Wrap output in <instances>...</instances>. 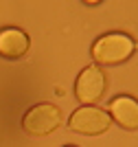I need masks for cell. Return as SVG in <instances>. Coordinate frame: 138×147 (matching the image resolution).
Here are the masks:
<instances>
[{"label":"cell","mask_w":138,"mask_h":147,"mask_svg":"<svg viewBox=\"0 0 138 147\" xmlns=\"http://www.w3.org/2000/svg\"><path fill=\"white\" fill-rule=\"evenodd\" d=\"M61 123V112L53 103H40L33 105L22 119V127L31 136H46L59 127Z\"/></svg>","instance_id":"obj_2"},{"label":"cell","mask_w":138,"mask_h":147,"mask_svg":"<svg viewBox=\"0 0 138 147\" xmlns=\"http://www.w3.org/2000/svg\"><path fill=\"white\" fill-rule=\"evenodd\" d=\"M110 112H112V119L118 123L120 127H125V129H136L138 127V101L134 97L123 94V97L112 99Z\"/></svg>","instance_id":"obj_5"},{"label":"cell","mask_w":138,"mask_h":147,"mask_svg":"<svg viewBox=\"0 0 138 147\" xmlns=\"http://www.w3.org/2000/svg\"><path fill=\"white\" fill-rule=\"evenodd\" d=\"M68 147H75V145H68Z\"/></svg>","instance_id":"obj_7"},{"label":"cell","mask_w":138,"mask_h":147,"mask_svg":"<svg viewBox=\"0 0 138 147\" xmlns=\"http://www.w3.org/2000/svg\"><path fill=\"white\" fill-rule=\"evenodd\" d=\"M29 51V35L22 29L9 26L0 31V55L9 59H18Z\"/></svg>","instance_id":"obj_6"},{"label":"cell","mask_w":138,"mask_h":147,"mask_svg":"<svg viewBox=\"0 0 138 147\" xmlns=\"http://www.w3.org/2000/svg\"><path fill=\"white\" fill-rule=\"evenodd\" d=\"M136 44L125 33H108L92 44V57L99 64H120L134 53Z\"/></svg>","instance_id":"obj_1"},{"label":"cell","mask_w":138,"mask_h":147,"mask_svg":"<svg viewBox=\"0 0 138 147\" xmlns=\"http://www.w3.org/2000/svg\"><path fill=\"white\" fill-rule=\"evenodd\" d=\"M105 92V75L101 68L88 66L81 70L75 84V94L81 103H96L101 94Z\"/></svg>","instance_id":"obj_4"},{"label":"cell","mask_w":138,"mask_h":147,"mask_svg":"<svg viewBox=\"0 0 138 147\" xmlns=\"http://www.w3.org/2000/svg\"><path fill=\"white\" fill-rule=\"evenodd\" d=\"M110 123L112 121H110V114L105 110L94 108V105H83V108L72 112L68 127L72 132H79V134H85V136H96L108 132Z\"/></svg>","instance_id":"obj_3"}]
</instances>
